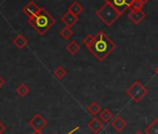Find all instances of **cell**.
Returning <instances> with one entry per match:
<instances>
[{
    "mask_svg": "<svg viewBox=\"0 0 158 134\" xmlns=\"http://www.w3.org/2000/svg\"><path fill=\"white\" fill-rule=\"evenodd\" d=\"M139 1H140V3H141L143 6H144V5H145V4H146L148 1H149V0H139Z\"/></svg>",
    "mask_w": 158,
    "mask_h": 134,
    "instance_id": "obj_25",
    "label": "cell"
},
{
    "mask_svg": "<svg viewBox=\"0 0 158 134\" xmlns=\"http://www.w3.org/2000/svg\"><path fill=\"white\" fill-rule=\"evenodd\" d=\"M66 74H67V72H66V70L63 68L62 66H58L57 68L54 70V76H55L59 80L63 79L64 77L66 76Z\"/></svg>",
    "mask_w": 158,
    "mask_h": 134,
    "instance_id": "obj_20",
    "label": "cell"
},
{
    "mask_svg": "<svg viewBox=\"0 0 158 134\" xmlns=\"http://www.w3.org/2000/svg\"><path fill=\"white\" fill-rule=\"evenodd\" d=\"M60 36H61L64 40H68V39H70V38L72 37V36L73 35V32L72 28L65 26L64 28H62V29L60 30Z\"/></svg>",
    "mask_w": 158,
    "mask_h": 134,
    "instance_id": "obj_19",
    "label": "cell"
},
{
    "mask_svg": "<svg viewBox=\"0 0 158 134\" xmlns=\"http://www.w3.org/2000/svg\"><path fill=\"white\" fill-rule=\"evenodd\" d=\"M88 112L92 115L93 116H96L98 114H100L102 112V107L101 105L97 103V102H92L88 107H87Z\"/></svg>",
    "mask_w": 158,
    "mask_h": 134,
    "instance_id": "obj_14",
    "label": "cell"
},
{
    "mask_svg": "<svg viewBox=\"0 0 158 134\" xmlns=\"http://www.w3.org/2000/svg\"><path fill=\"white\" fill-rule=\"evenodd\" d=\"M144 132L146 134H158V118L153 119L144 128Z\"/></svg>",
    "mask_w": 158,
    "mask_h": 134,
    "instance_id": "obj_12",
    "label": "cell"
},
{
    "mask_svg": "<svg viewBox=\"0 0 158 134\" xmlns=\"http://www.w3.org/2000/svg\"><path fill=\"white\" fill-rule=\"evenodd\" d=\"M135 134H142V132H141V131H137Z\"/></svg>",
    "mask_w": 158,
    "mask_h": 134,
    "instance_id": "obj_28",
    "label": "cell"
},
{
    "mask_svg": "<svg viewBox=\"0 0 158 134\" xmlns=\"http://www.w3.org/2000/svg\"><path fill=\"white\" fill-rule=\"evenodd\" d=\"M133 0H104V3L111 5L122 14L129 8Z\"/></svg>",
    "mask_w": 158,
    "mask_h": 134,
    "instance_id": "obj_6",
    "label": "cell"
},
{
    "mask_svg": "<svg viewBox=\"0 0 158 134\" xmlns=\"http://www.w3.org/2000/svg\"><path fill=\"white\" fill-rule=\"evenodd\" d=\"M116 48L115 43L102 31H99L95 36L93 45L88 48L89 52L99 61H103Z\"/></svg>",
    "mask_w": 158,
    "mask_h": 134,
    "instance_id": "obj_1",
    "label": "cell"
},
{
    "mask_svg": "<svg viewBox=\"0 0 158 134\" xmlns=\"http://www.w3.org/2000/svg\"><path fill=\"white\" fill-rule=\"evenodd\" d=\"M111 126L118 132H121L127 126V122L125 121V119L122 116H117L114 118V120L112 122Z\"/></svg>",
    "mask_w": 158,
    "mask_h": 134,
    "instance_id": "obj_11",
    "label": "cell"
},
{
    "mask_svg": "<svg viewBox=\"0 0 158 134\" xmlns=\"http://www.w3.org/2000/svg\"><path fill=\"white\" fill-rule=\"evenodd\" d=\"M66 49L71 55H75L80 50V46H79V44L76 41H71L66 46Z\"/></svg>",
    "mask_w": 158,
    "mask_h": 134,
    "instance_id": "obj_15",
    "label": "cell"
},
{
    "mask_svg": "<svg viewBox=\"0 0 158 134\" xmlns=\"http://www.w3.org/2000/svg\"><path fill=\"white\" fill-rule=\"evenodd\" d=\"M41 7H39L36 3H35L34 1H30L23 9V12L28 17L31 18L35 15H36L40 10H41Z\"/></svg>",
    "mask_w": 158,
    "mask_h": 134,
    "instance_id": "obj_7",
    "label": "cell"
},
{
    "mask_svg": "<svg viewBox=\"0 0 158 134\" xmlns=\"http://www.w3.org/2000/svg\"><path fill=\"white\" fill-rule=\"evenodd\" d=\"M6 130V127H5V125L0 121V134H2L4 131Z\"/></svg>",
    "mask_w": 158,
    "mask_h": 134,
    "instance_id": "obj_23",
    "label": "cell"
},
{
    "mask_svg": "<svg viewBox=\"0 0 158 134\" xmlns=\"http://www.w3.org/2000/svg\"><path fill=\"white\" fill-rule=\"evenodd\" d=\"M143 8V5L140 3L139 0H133L131 2V4L129 5V10H142Z\"/></svg>",
    "mask_w": 158,
    "mask_h": 134,
    "instance_id": "obj_22",
    "label": "cell"
},
{
    "mask_svg": "<svg viewBox=\"0 0 158 134\" xmlns=\"http://www.w3.org/2000/svg\"><path fill=\"white\" fill-rule=\"evenodd\" d=\"M103 127H104V123L102 122V120L100 117H96V116H94L88 123V128L94 134H98L99 132H101V130L103 128Z\"/></svg>",
    "mask_w": 158,
    "mask_h": 134,
    "instance_id": "obj_8",
    "label": "cell"
},
{
    "mask_svg": "<svg viewBox=\"0 0 158 134\" xmlns=\"http://www.w3.org/2000/svg\"><path fill=\"white\" fill-rule=\"evenodd\" d=\"M33 134H43V133H42L41 131H35Z\"/></svg>",
    "mask_w": 158,
    "mask_h": 134,
    "instance_id": "obj_26",
    "label": "cell"
},
{
    "mask_svg": "<svg viewBox=\"0 0 158 134\" xmlns=\"http://www.w3.org/2000/svg\"><path fill=\"white\" fill-rule=\"evenodd\" d=\"M94 41H95V36H92V35H88V36L83 39V43H84V45L87 47V48H89L93 45Z\"/></svg>",
    "mask_w": 158,
    "mask_h": 134,
    "instance_id": "obj_21",
    "label": "cell"
},
{
    "mask_svg": "<svg viewBox=\"0 0 158 134\" xmlns=\"http://www.w3.org/2000/svg\"><path fill=\"white\" fill-rule=\"evenodd\" d=\"M29 126L35 130V131H41L43 128H45L48 125L47 119L42 116L40 114H35L28 122Z\"/></svg>",
    "mask_w": 158,
    "mask_h": 134,
    "instance_id": "obj_5",
    "label": "cell"
},
{
    "mask_svg": "<svg viewBox=\"0 0 158 134\" xmlns=\"http://www.w3.org/2000/svg\"><path fill=\"white\" fill-rule=\"evenodd\" d=\"M100 118L102 120L103 123H108L113 118V113L110 111L109 108H104L100 113Z\"/></svg>",
    "mask_w": 158,
    "mask_h": 134,
    "instance_id": "obj_17",
    "label": "cell"
},
{
    "mask_svg": "<svg viewBox=\"0 0 158 134\" xmlns=\"http://www.w3.org/2000/svg\"><path fill=\"white\" fill-rule=\"evenodd\" d=\"M5 84V80L1 77H0V89H1L2 88V86Z\"/></svg>",
    "mask_w": 158,
    "mask_h": 134,
    "instance_id": "obj_24",
    "label": "cell"
},
{
    "mask_svg": "<svg viewBox=\"0 0 158 134\" xmlns=\"http://www.w3.org/2000/svg\"><path fill=\"white\" fill-rule=\"evenodd\" d=\"M16 92H17V94L20 96V97H25V96H27L28 95V93L30 92V90H29V88L25 85V84H20L19 86H18V88H17V90H16Z\"/></svg>",
    "mask_w": 158,
    "mask_h": 134,
    "instance_id": "obj_18",
    "label": "cell"
},
{
    "mask_svg": "<svg viewBox=\"0 0 158 134\" xmlns=\"http://www.w3.org/2000/svg\"><path fill=\"white\" fill-rule=\"evenodd\" d=\"M154 72H155V74L158 76V66L156 67V68H155V70H154Z\"/></svg>",
    "mask_w": 158,
    "mask_h": 134,
    "instance_id": "obj_27",
    "label": "cell"
},
{
    "mask_svg": "<svg viewBox=\"0 0 158 134\" xmlns=\"http://www.w3.org/2000/svg\"><path fill=\"white\" fill-rule=\"evenodd\" d=\"M13 44L18 48L22 49V48H23L24 47H26L28 45V40L26 39V37L23 35H19L13 39Z\"/></svg>",
    "mask_w": 158,
    "mask_h": 134,
    "instance_id": "obj_13",
    "label": "cell"
},
{
    "mask_svg": "<svg viewBox=\"0 0 158 134\" xmlns=\"http://www.w3.org/2000/svg\"><path fill=\"white\" fill-rule=\"evenodd\" d=\"M96 15L105 25L112 26L123 14L111 5L104 3V5L96 11Z\"/></svg>",
    "mask_w": 158,
    "mask_h": 134,
    "instance_id": "obj_3",
    "label": "cell"
},
{
    "mask_svg": "<svg viewBox=\"0 0 158 134\" xmlns=\"http://www.w3.org/2000/svg\"><path fill=\"white\" fill-rule=\"evenodd\" d=\"M149 90L147 88L142 85L139 80H136L126 91L127 95L134 102V103H139L147 94Z\"/></svg>",
    "mask_w": 158,
    "mask_h": 134,
    "instance_id": "obj_4",
    "label": "cell"
},
{
    "mask_svg": "<svg viewBox=\"0 0 158 134\" xmlns=\"http://www.w3.org/2000/svg\"><path fill=\"white\" fill-rule=\"evenodd\" d=\"M83 7L79 4V2H77V1H74L70 7H69V9H68V11H70L71 13H73V15H75V16H78L79 14H80L82 11H83Z\"/></svg>",
    "mask_w": 158,
    "mask_h": 134,
    "instance_id": "obj_16",
    "label": "cell"
},
{
    "mask_svg": "<svg viewBox=\"0 0 158 134\" xmlns=\"http://www.w3.org/2000/svg\"><path fill=\"white\" fill-rule=\"evenodd\" d=\"M146 17V13L140 10H130V12L128 13V18L129 20L135 23V24H139Z\"/></svg>",
    "mask_w": 158,
    "mask_h": 134,
    "instance_id": "obj_9",
    "label": "cell"
},
{
    "mask_svg": "<svg viewBox=\"0 0 158 134\" xmlns=\"http://www.w3.org/2000/svg\"><path fill=\"white\" fill-rule=\"evenodd\" d=\"M61 22L65 24V26L67 27H72L73 25H74L77 22H78V18L77 16L73 15V13H71L70 11H67L62 17H61Z\"/></svg>",
    "mask_w": 158,
    "mask_h": 134,
    "instance_id": "obj_10",
    "label": "cell"
},
{
    "mask_svg": "<svg viewBox=\"0 0 158 134\" xmlns=\"http://www.w3.org/2000/svg\"><path fill=\"white\" fill-rule=\"evenodd\" d=\"M55 23L56 21L53 16L43 8L36 15L28 18V23L40 36H44L47 32H48Z\"/></svg>",
    "mask_w": 158,
    "mask_h": 134,
    "instance_id": "obj_2",
    "label": "cell"
}]
</instances>
